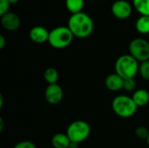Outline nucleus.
<instances>
[{"label": "nucleus", "mask_w": 149, "mask_h": 148, "mask_svg": "<svg viewBox=\"0 0 149 148\" xmlns=\"http://www.w3.org/2000/svg\"><path fill=\"white\" fill-rule=\"evenodd\" d=\"M67 26L74 37L86 38L93 33L94 24L89 15L81 11L71 15L68 19Z\"/></svg>", "instance_id": "obj_1"}, {"label": "nucleus", "mask_w": 149, "mask_h": 148, "mask_svg": "<svg viewBox=\"0 0 149 148\" xmlns=\"http://www.w3.org/2000/svg\"><path fill=\"white\" fill-rule=\"evenodd\" d=\"M139 62L130 54H124L119 57L115 62V73L123 79H133L139 72Z\"/></svg>", "instance_id": "obj_2"}, {"label": "nucleus", "mask_w": 149, "mask_h": 148, "mask_svg": "<svg viewBox=\"0 0 149 148\" xmlns=\"http://www.w3.org/2000/svg\"><path fill=\"white\" fill-rule=\"evenodd\" d=\"M112 108L114 113L120 118H130L137 111L138 106L132 97L127 95H118L112 101Z\"/></svg>", "instance_id": "obj_3"}, {"label": "nucleus", "mask_w": 149, "mask_h": 148, "mask_svg": "<svg viewBox=\"0 0 149 148\" xmlns=\"http://www.w3.org/2000/svg\"><path fill=\"white\" fill-rule=\"evenodd\" d=\"M73 38L68 26H58L50 31L48 43L55 49H63L71 44Z\"/></svg>", "instance_id": "obj_4"}, {"label": "nucleus", "mask_w": 149, "mask_h": 148, "mask_svg": "<svg viewBox=\"0 0 149 148\" xmlns=\"http://www.w3.org/2000/svg\"><path fill=\"white\" fill-rule=\"evenodd\" d=\"M91 133V127L89 124L84 120H75L72 122L67 129L66 134L70 140L76 143H81L85 141Z\"/></svg>", "instance_id": "obj_5"}, {"label": "nucleus", "mask_w": 149, "mask_h": 148, "mask_svg": "<svg viewBox=\"0 0 149 148\" xmlns=\"http://www.w3.org/2000/svg\"><path fill=\"white\" fill-rule=\"evenodd\" d=\"M129 54L138 62L149 60V42L144 38H137L133 39L129 44Z\"/></svg>", "instance_id": "obj_6"}, {"label": "nucleus", "mask_w": 149, "mask_h": 148, "mask_svg": "<svg viewBox=\"0 0 149 148\" xmlns=\"http://www.w3.org/2000/svg\"><path fill=\"white\" fill-rule=\"evenodd\" d=\"M112 13L118 19H127L132 14V5L126 0H117L112 4Z\"/></svg>", "instance_id": "obj_7"}, {"label": "nucleus", "mask_w": 149, "mask_h": 148, "mask_svg": "<svg viewBox=\"0 0 149 148\" xmlns=\"http://www.w3.org/2000/svg\"><path fill=\"white\" fill-rule=\"evenodd\" d=\"M64 96V92L62 87L58 84L48 85L45 92V100L50 105H58L59 104Z\"/></svg>", "instance_id": "obj_8"}, {"label": "nucleus", "mask_w": 149, "mask_h": 148, "mask_svg": "<svg viewBox=\"0 0 149 148\" xmlns=\"http://www.w3.org/2000/svg\"><path fill=\"white\" fill-rule=\"evenodd\" d=\"M0 21L2 26L9 31H14L17 30L21 24L19 17L11 11H8L7 13L2 15Z\"/></svg>", "instance_id": "obj_9"}, {"label": "nucleus", "mask_w": 149, "mask_h": 148, "mask_svg": "<svg viewBox=\"0 0 149 148\" xmlns=\"http://www.w3.org/2000/svg\"><path fill=\"white\" fill-rule=\"evenodd\" d=\"M49 33L50 31H48L45 27L37 25L31 29L29 36L32 42L36 44H44L45 42H48Z\"/></svg>", "instance_id": "obj_10"}, {"label": "nucleus", "mask_w": 149, "mask_h": 148, "mask_svg": "<svg viewBox=\"0 0 149 148\" xmlns=\"http://www.w3.org/2000/svg\"><path fill=\"white\" fill-rule=\"evenodd\" d=\"M105 85L109 91L118 92L123 89L124 79L115 72L111 73L105 79Z\"/></svg>", "instance_id": "obj_11"}, {"label": "nucleus", "mask_w": 149, "mask_h": 148, "mask_svg": "<svg viewBox=\"0 0 149 148\" xmlns=\"http://www.w3.org/2000/svg\"><path fill=\"white\" fill-rule=\"evenodd\" d=\"M132 99L138 107H143L149 102V92L145 89H138L134 91Z\"/></svg>", "instance_id": "obj_12"}, {"label": "nucleus", "mask_w": 149, "mask_h": 148, "mask_svg": "<svg viewBox=\"0 0 149 148\" xmlns=\"http://www.w3.org/2000/svg\"><path fill=\"white\" fill-rule=\"evenodd\" d=\"M71 140L66 133H58L52 139V145L54 148H69Z\"/></svg>", "instance_id": "obj_13"}, {"label": "nucleus", "mask_w": 149, "mask_h": 148, "mask_svg": "<svg viewBox=\"0 0 149 148\" xmlns=\"http://www.w3.org/2000/svg\"><path fill=\"white\" fill-rule=\"evenodd\" d=\"M135 29L141 34L149 33V16H141L135 23Z\"/></svg>", "instance_id": "obj_14"}, {"label": "nucleus", "mask_w": 149, "mask_h": 148, "mask_svg": "<svg viewBox=\"0 0 149 148\" xmlns=\"http://www.w3.org/2000/svg\"><path fill=\"white\" fill-rule=\"evenodd\" d=\"M84 0H65V7L72 14L81 12L84 8Z\"/></svg>", "instance_id": "obj_15"}, {"label": "nucleus", "mask_w": 149, "mask_h": 148, "mask_svg": "<svg viewBox=\"0 0 149 148\" xmlns=\"http://www.w3.org/2000/svg\"><path fill=\"white\" fill-rule=\"evenodd\" d=\"M133 5L141 16H149V0H133Z\"/></svg>", "instance_id": "obj_16"}, {"label": "nucleus", "mask_w": 149, "mask_h": 148, "mask_svg": "<svg viewBox=\"0 0 149 148\" xmlns=\"http://www.w3.org/2000/svg\"><path fill=\"white\" fill-rule=\"evenodd\" d=\"M58 78H59L58 72L57 71V69L53 67L47 68L44 72V79L49 85L57 84Z\"/></svg>", "instance_id": "obj_17"}, {"label": "nucleus", "mask_w": 149, "mask_h": 148, "mask_svg": "<svg viewBox=\"0 0 149 148\" xmlns=\"http://www.w3.org/2000/svg\"><path fill=\"white\" fill-rule=\"evenodd\" d=\"M139 73L145 80H149V60L140 64Z\"/></svg>", "instance_id": "obj_18"}, {"label": "nucleus", "mask_w": 149, "mask_h": 148, "mask_svg": "<svg viewBox=\"0 0 149 148\" xmlns=\"http://www.w3.org/2000/svg\"><path fill=\"white\" fill-rule=\"evenodd\" d=\"M136 88V81L134 78L124 79V86L123 89L127 92H134Z\"/></svg>", "instance_id": "obj_19"}, {"label": "nucleus", "mask_w": 149, "mask_h": 148, "mask_svg": "<svg viewBox=\"0 0 149 148\" xmlns=\"http://www.w3.org/2000/svg\"><path fill=\"white\" fill-rule=\"evenodd\" d=\"M135 135L141 140H147L149 135V131L148 129L143 126H138L135 129Z\"/></svg>", "instance_id": "obj_20"}, {"label": "nucleus", "mask_w": 149, "mask_h": 148, "mask_svg": "<svg viewBox=\"0 0 149 148\" xmlns=\"http://www.w3.org/2000/svg\"><path fill=\"white\" fill-rule=\"evenodd\" d=\"M13 148H37L36 145L30 140H23L17 143Z\"/></svg>", "instance_id": "obj_21"}, {"label": "nucleus", "mask_w": 149, "mask_h": 148, "mask_svg": "<svg viewBox=\"0 0 149 148\" xmlns=\"http://www.w3.org/2000/svg\"><path fill=\"white\" fill-rule=\"evenodd\" d=\"M10 3L7 0H0V15H3L9 11Z\"/></svg>", "instance_id": "obj_22"}, {"label": "nucleus", "mask_w": 149, "mask_h": 148, "mask_svg": "<svg viewBox=\"0 0 149 148\" xmlns=\"http://www.w3.org/2000/svg\"><path fill=\"white\" fill-rule=\"evenodd\" d=\"M6 44L5 38L3 35H0V49H3Z\"/></svg>", "instance_id": "obj_23"}, {"label": "nucleus", "mask_w": 149, "mask_h": 148, "mask_svg": "<svg viewBox=\"0 0 149 148\" xmlns=\"http://www.w3.org/2000/svg\"><path fill=\"white\" fill-rule=\"evenodd\" d=\"M69 148H79V143L71 141V144L69 146Z\"/></svg>", "instance_id": "obj_24"}, {"label": "nucleus", "mask_w": 149, "mask_h": 148, "mask_svg": "<svg viewBox=\"0 0 149 148\" xmlns=\"http://www.w3.org/2000/svg\"><path fill=\"white\" fill-rule=\"evenodd\" d=\"M3 126H4V122H3V120L2 118H0V132H3Z\"/></svg>", "instance_id": "obj_25"}, {"label": "nucleus", "mask_w": 149, "mask_h": 148, "mask_svg": "<svg viewBox=\"0 0 149 148\" xmlns=\"http://www.w3.org/2000/svg\"><path fill=\"white\" fill-rule=\"evenodd\" d=\"M3 106V94L0 93V108H2Z\"/></svg>", "instance_id": "obj_26"}, {"label": "nucleus", "mask_w": 149, "mask_h": 148, "mask_svg": "<svg viewBox=\"0 0 149 148\" xmlns=\"http://www.w3.org/2000/svg\"><path fill=\"white\" fill-rule=\"evenodd\" d=\"M10 4H14V3H17L19 0H7Z\"/></svg>", "instance_id": "obj_27"}, {"label": "nucleus", "mask_w": 149, "mask_h": 148, "mask_svg": "<svg viewBox=\"0 0 149 148\" xmlns=\"http://www.w3.org/2000/svg\"><path fill=\"white\" fill-rule=\"evenodd\" d=\"M147 143H148V145L149 147V135L148 137V139H147Z\"/></svg>", "instance_id": "obj_28"}]
</instances>
